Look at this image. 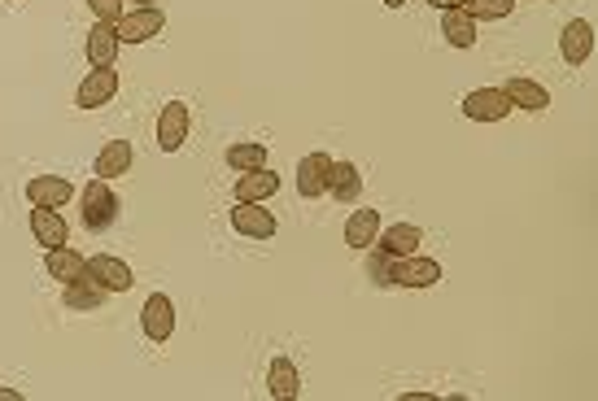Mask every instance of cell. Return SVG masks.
<instances>
[{"mask_svg": "<svg viewBox=\"0 0 598 401\" xmlns=\"http://www.w3.org/2000/svg\"><path fill=\"white\" fill-rule=\"evenodd\" d=\"M380 236V210H354L345 223V245L350 249H372Z\"/></svg>", "mask_w": 598, "mask_h": 401, "instance_id": "19", "label": "cell"}, {"mask_svg": "<svg viewBox=\"0 0 598 401\" xmlns=\"http://www.w3.org/2000/svg\"><path fill=\"white\" fill-rule=\"evenodd\" d=\"M31 232H35V245H44V249H57V245H66L70 240L66 218L57 210H49V205H35L31 210Z\"/></svg>", "mask_w": 598, "mask_h": 401, "instance_id": "14", "label": "cell"}, {"mask_svg": "<svg viewBox=\"0 0 598 401\" xmlns=\"http://www.w3.org/2000/svg\"><path fill=\"white\" fill-rule=\"evenodd\" d=\"M267 393L275 401H293L297 393H302V375H297L293 358H275L271 362V375H267Z\"/></svg>", "mask_w": 598, "mask_h": 401, "instance_id": "20", "label": "cell"}, {"mask_svg": "<svg viewBox=\"0 0 598 401\" xmlns=\"http://www.w3.org/2000/svg\"><path fill=\"white\" fill-rule=\"evenodd\" d=\"M328 179H332V157L328 153H306L302 162H297V192H302L306 201L324 197Z\"/></svg>", "mask_w": 598, "mask_h": 401, "instance_id": "8", "label": "cell"}, {"mask_svg": "<svg viewBox=\"0 0 598 401\" xmlns=\"http://www.w3.org/2000/svg\"><path fill=\"white\" fill-rule=\"evenodd\" d=\"M79 201H83V227H88V232H105V227L118 223V197H114L110 179H92V184L79 192Z\"/></svg>", "mask_w": 598, "mask_h": 401, "instance_id": "1", "label": "cell"}, {"mask_svg": "<svg viewBox=\"0 0 598 401\" xmlns=\"http://www.w3.org/2000/svg\"><path fill=\"white\" fill-rule=\"evenodd\" d=\"M9 5H14V0H9Z\"/></svg>", "mask_w": 598, "mask_h": 401, "instance_id": "32", "label": "cell"}, {"mask_svg": "<svg viewBox=\"0 0 598 401\" xmlns=\"http://www.w3.org/2000/svg\"><path fill=\"white\" fill-rule=\"evenodd\" d=\"M385 5H389V9H402V5H406V0H385Z\"/></svg>", "mask_w": 598, "mask_h": 401, "instance_id": "31", "label": "cell"}, {"mask_svg": "<svg viewBox=\"0 0 598 401\" xmlns=\"http://www.w3.org/2000/svg\"><path fill=\"white\" fill-rule=\"evenodd\" d=\"M393 253H385V249H376V258H372V275H376V284H393Z\"/></svg>", "mask_w": 598, "mask_h": 401, "instance_id": "28", "label": "cell"}, {"mask_svg": "<svg viewBox=\"0 0 598 401\" xmlns=\"http://www.w3.org/2000/svg\"><path fill=\"white\" fill-rule=\"evenodd\" d=\"M463 9H468L472 22H498V18L516 14V0H468Z\"/></svg>", "mask_w": 598, "mask_h": 401, "instance_id": "25", "label": "cell"}, {"mask_svg": "<svg viewBox=\"0 0 598 401\" xmlns=\"http://www.w3.org/2000/svg\"><path fill=\"white\" fill-rule=\"evenodd\" d=\"M559 53H564L568 66H585L594 57V27L585 18H572L564 31H559Z\"/></svg>", "mask_w": 598, "mask_h": 401, "instance_id": "9", "label": "cell"}, {"mask_svg": "<svg viewBox=\"0 0 598 401\" xmlns=\"http://www.w3.org/2000/svg\"><path fill=\"white\" fill-rule=\"evenodd\" d=\"M328 192H332V197H337L341 205L358 201V192H363V175H358V166H354V162H332Z\"/></svg>", "mask_w": 598, "mask_h": 401, "instance_id": "21", "label": "cell"}, {"mask_svg": "<svg viewBox=\"0 0 598 401\" xmlns=\"http://www.w3.org/2000/svg\"><path fill=\"white\" fill-rule=\"evenodd\" d=\"M441 35L454 48H472L476 44V22L468 18V9H441Z\"/></svg>", "mask_w": 598, "mask_h": 401, "instance_id": "22", "label": "cell"}, {"mask_svg": "<svg viewBox=\"0 0 598 401\" xmlns=\"http://www.w3.org/2000/svg\"><path fill=\"white\" fill-rule=\"evenodd\" d=\"M88 9L97 14V22H118V18H123V0H88Z\"/></svg>", "mask_w": 598, "mask_h": 401, "instance_id": "27", "label": "cell"}, {"mask_svg": "<svg viewBox=\"0 0 598 401\" xmlns=\"http://www.w3.org/2000/svg\"><path fill=\"white\" fill-rule=\"evenodd\" d=\"M131 170V140H110L97 157V179H114Z\"/></svg>", "mask_w": 598, "mask_h": 401, "instance_id": "24", "label": "cell"}, {"mask_svg": "<svg viewBox=\"0 0 598 401\" xmlns=\"http://www.w3.org/2000/svg\"><path fill=\"white\" fill-rule=\"evenodd\" d=\"M393 284L398 288H433L441 284V262L424 258V253H406L393 262Z\"/></svg>", "mask_w": 598, "mask_h": 401, "instance_id": "4", "label": "cell"}, {"mask_svg": "<svg viewBox=\"0 0 598 401\" xmlns=\"http://www.w3.org/2000/svg\"><path fill=\"white\" fill-rule=\"evenodd\" d=\"M83 271H88L105 293H127L131 284H136V275H131V266L123 258H110V253H97V258L83 262Z\"/></svg>", "mask_w": 598, "mask_h": 401, "instance_id": "7", "label": "cell"}, {"mask_svg": "<svg viewBox=\"0 0 598 401\" xmlns=\"http://www.w3.org/2000/svg\"><path fill=\"white\" fill-rule=\"evenodd\" d=\"M511 114V101L502 96V88H476L463 96V118L472 123H502Z\"/></svg>", "mask_w": 598, "mask_h": 401, "instance_id": "5", "label": "cell"}, {"mask_svg": "<svg viewBox=\"0 0 598 401\" xmlns=\"http://www.w3.org/2000/svg\"><path fill=\"white\" fill-rule=\"evenodd\" d=\"M502 96L511 101V109H533V114H542V109L550 105V92L537 79H524V75H511L507 83H502Z\"/></svg>", "mask_w": 598, "mask_h": 401, "instance_id": "13", "label": "cell"}, {"mask_svg": "<svg viewBox=\"0 0 598 401\" xmlns=\"http://www.w3.org/2000/svg\"><path fill=\"white\" fill-rule=\"evenodd\" d=\"M70 179L62 175H35L31 184H27V201L31 205H49V210H62V205L70 201Z\"/></svg>", "mask_w": 598, "mask_h": 401, "instance_id": "17", "label": "cell"}, {"mask_svg": "<svg viewBox=\"0 0 598 401\" xmlns=\"http://www.w3.org/2000/svg\"><path fill=\"white\" fill-rule=\"evenodd\" d=\"M275 192H280V175L267 166L241 170V179H236V201H271Z\"/></svg>", "mask_w": 598, "mask_h": 401, "instance_id": "16", "label": "cell"}, {"mask_svg": "<svg viewBox=\"0 0 598 401\" xmlns=\"http://www.w3.org/2000/svg\"><path fill=\"white\" fill-rule=\"evenodd\" d=\"M420 240H424V232L415 223H389L385 232L376 236V249L393 253V258H406V253H420Z\"/></svg>", "mask_w": 598, "mask_h": 401, "instance_id": "18", "label": "cell"}, {"mask_svg": "<svg viewBox=\"0 0 598 401\" xmlns=\"http://www.w3.org/2000/svg\"><path fill=\"white\" fill-rule=\"evenodd\" d=\"M0 401H22V397L14 393V388H0Z\"/></svg>", "mask_w": 598, "mask_h": 401, "instance_id": "30", "label": "cell"}, {"mask_svg": "<svg viewBox=\"0 0 598 401\" xmlns=\"http://www.w3.org/2000/svg\"><path fill=\"white\" fill-rule=\"evenodd\" d=\"M114 27H118V40H123V44H145V40H153V35H162L166 14H162V9H153V5H145V9H136V14H123Z\"/></svg>", "mask_w": 598, "mask_h": 401, "instance_id": "6", "label": "cell"}, {"mask_svg": "<svg viewBox=\"0 0 598 401\" xmlns=\"http://www.w3.org/2000/svg\"><path fill=\"white\" fill-rule=\"evenodd\" d=\"M140 327H145V336L153 345H166L175 336V301L166 293H153L145 301V310H140Z\"/></svg>", "mask_w": 598, "mask_h": 401, "instance_id": "3", "label": "cell"}, {"mask_svg": "<svg viewBox=\"0 0 598 401\" xmlns=\"http://www.w3.org/2000/svg\"><path fill=\"white\" fill-rule=\"evenodd\" d=\"M114 92H118V70H92L88 79L75 88V105L79 109H101V105H110L114 101Z\"/></svg>", "mask_w": 598, "mask_h": 401, "instance_id": "11", "label": "cell"}, {"mask_svg": "<svg viewBox=\"0 0 598 401\" xmlns=\"http://www.w3.org/2000/svg\"><path fill=\"white\" fill-rule=\"evenodd\" d=\"M184 140H188V105L184 101L162 105V114H158V149L162 153H179V149H184Z\"/></svg>", "mask_w": 598, "mask_h": 401, "instance_id": "10", "label": "cell"}, {"mask_svg": "<svg viewBox=\"0 0 598 401\" xmlns=\"http://www.w3.org/2000/svg\"><path fill=\"white\" fill-rule=\"evenodd\" d=\"M428 5H433V9H463L468 0H428Z\"/></svg>", "mask_w": 598, "mask_h": 401, "instance_id": "29", "label": "cell"}, {"mask_svg": "<svg viewBox=\"0 0 598 401\" xmlns=\"http://www.w3.org/2000/svg\"><path fill=\"white\" fill-rule=\"evenodd\" d=\"M227 166H232V170L267 166V144H232V149H227Z\"/></svg>", "mask_w": 598, "mask_h": 401, "instance_id": "26", "label": "cell"}, {"mask_svg": "<svg viewBox=\"0 0 598 401\" xmlns=\"http://www.w3.org/2000/svg\"><path fill=\"white\" fill-rule=\"evenodd\" d=\"M83 253H75L70 245H57V249H49V258H44V271H49L53 279H62V284H70V279H79L83 275Z\"/></svg>", "mask_w": 598, "mask_h": 401, "instance_id": "23", "label": "cell"}, {"mask_svg": "<svg viewBox=\"0 0 598 401\" xmlns=\"http://www.w3.org/2000/svg\"><path fill=\"white\" fill-rule=\"evenodd\" d=\"M118 27L114 22H97V27L88 31V62L92 70H110L114 66V57H118Z\"/></svg>", "mask_w": 598, "mask_h": 401, "instance_id": "15", "label": "cell"}, {"mask_svg": "<svg viewBox=\"0 0 598 401\" xmlns=\"http://www.w3.org/2000/svg\"><path fill=\"white\" fill-rule=\"evenodd\" d=\"M105 297H110V293H105V288H101L88 271L66 284V310H70V314H92V310H101Z\"/></svg>", "mask_w": 598, "mask_h": 401, "instance_id": "12", "label": "cell"}, {"mask_svg": "<svg viewBox=\"0 0 598 401\" xmlns=\"http://www.w3.org/2000/svg\"><path fill=\"white\" fill-rule=\"evenodd\" d=\"M232 227L249 240H271L275 232H280V223H275V214L267 210L262 201H236L232 210Z\"/></svg>", "mask_w": 598, "mask_h": 401, "instance_id": "2", "label": "cell"}]
</instances>
